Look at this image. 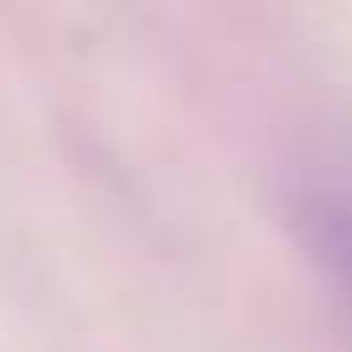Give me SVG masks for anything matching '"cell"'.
I'll list each match as a JSON object with an SVG mask.
<instances>
[{"label":"cell","mask_w":352,"mask_h":352,"mask_svg":"<svg viewBox=\"0 0 352 352\" xmlns=\"http://www.w3.org/2000/svg\"><path fill=\"white\" fill-rule=\"evenodd\" d=\"M296 233L327 296L352 321V161H316L290 192Z\"/></svg>","instance_id":"cell-1"}]
</instances>
